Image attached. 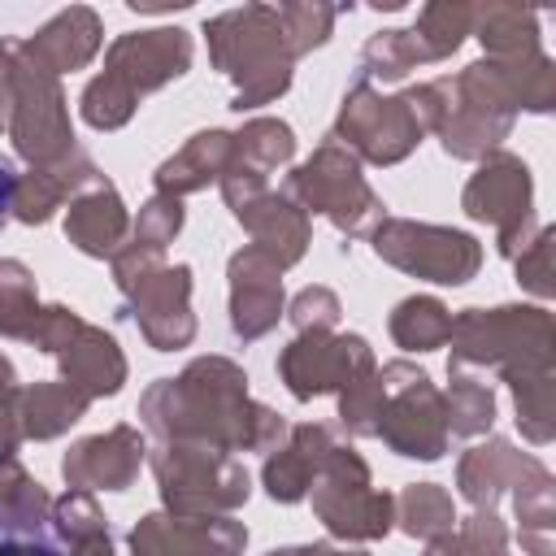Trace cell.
Here are the masks:
<instances>
[{
  "label": "cell",
  "instance_id": "12",
  "mask_svg": "<svg viewBox=\"0 0 556 556\" xmlns=\"http://www.w3.org/2000/svg\"><path fill=\"white\" fill-rule=\"evenodd\" d=\"M334 139H343V148H356L365 161L391 165L400 156H408L421 139V122L413 113V104L404 96L387 100L382 91H374L365 78L352 83V91L343 96L339 122H334Z\"/></svg>",
  "mask_w": 556,
  "mask_h": 556
},
{
  "label": "cell",
  "instance_id": "18",
  "mask_svg": "<svg viewBox=\"0 0 556 556\" xmlns=\"http://www.w3.org/2000/svg\"><path fill=\"white\" fill-rule=\"evenodd\" d=\"M143 465V439L139 430L130 426H113L109 434H96V439H83L70 447V456L61 460V473L70 486L78 491H122L135 482Z\"/></svg>",
  "mask_w": 556,
  "mask_h": 556
},
{
  "label": "cell",
  "instance_id": "34",
  "mask_svg": "<svg viewBox=\"0 0 556 556\" xmlns=\"http://www.w3.org/2000/svg\"><path fill=\"white\" fill-rule=\"evenodd\" d=\"M426 556H504V526L491 508H478L465 526H452L447 534L430 539Z\"/></svg>",
  "mask_w": 556,
  "mask_h": 556
},
{
  "label": "cell",
  "instance_id": "4",
  "mask_svg": "<svg viewBox=\"0 0 556 556\" xmlns=\"http://www.w3.org/2000/svg\"><path fill=\"white\" fill-rule=\"evenodd\" d=\"M452 369L495 365L513 382L552 374V321L543 308H465L452 321Z\"/></svg>",
  "mask_w": 556,
  "mask_h": 556
},
{
  "label": "cell",
  "instance_id": "5",
  "mask_svg": "<svg viewBox=\"0 0 556 556\" xmlns=\"http://www.w3.org/2000/svg\"><path fill=\"white\" fill-rule=\"evenodd\" d=\"M113 274H117V287L126 291V300H130V308L139 317L143 339L156 352L191 343L195 317L187 308V295H191V269L187 265L169 269V265H161L156 248L130 243V248H117Z\"/></svg>",
  "mask_w": 556,
  "mask_h": 556
},
{
  "label": "cell",
  "instance_id": "31",
  "mask_svg": "<svg viewBox=\"0 0 556 556\" xmlns=\"http://www.w3.org/2000/svg\"><path fill=\"white\" fill-rule=\"evenodd\" d=\"M395 508H400V526H404V534H413V539H439V534H447L452 526H456V517H452V500H447V491L443 486H434V482H413L400 500H395Z\"/></svg>",
  "mask_w": 556,
  "mask_h": 556
},
{
  "label": "cell",
  "instance_id": "28",
  "mask_svg": "<svg viewBox=\"0 0 556 556\" xmlns=\"http://www.w3.org/2000/svg\"><path fill=\"white\" fill-rule=\"evenodd\" d=\"M473 22H478V39L491 48V56H530V52H539L534 13L517 9V4L473 9Z\"/></svg>",
  "mask_w": 556,
  "mask_h": 556
},
{
  "label": "cell",
  "instance_id": "24",
  "mask_svg": "<svg viewBox=\"0 0 556 556\" xmlns=\"http://www.w3.org/2000/svg\"><path fill=\"white\" fill-rule=\"evenodd\" d=\"M100 17L91 13V9H83V4H74V9H65V13H56L35 39H26V48L52 70V74H61V70H78V65H87L96 52H100Z\"/></svg>",
  "mask_w": 556,
  "mask_h": 556
},
{
  "label": "cell",
  "instance_id": "20",
  "mask_svg": "<svg viewBox=\"0 0 556 556\" xmlns=\"http://www.w3.org/2000/svg\"><path fill=\"white\" fill-rule=\"evenodd\" d=\"M126 204L117 200V191L100 178L91 187H83L74 200H70V213H65V235L78 252L87 256H117V243L126 239Z\"/></svg>",
  "mask_w": 556,
  "mask_h": 556
},
{
  "label": "cell",
  "instance_id": "43",
  "mask_svg": "<svg viewBox=\"0 0 556 556\" xmlns=\"http://www.w3.org/2000/svg\"><path fill=\"white\" fill-rule=\"evenodd\" d=\"M269 556H361V552H334L326 543H313V547H282V552H269Z\"/></svg>",
  "mask_w": 556,
  "mask_h": 556
},
{
  "label": "cell",
  "instance_id": "35",
  "mask_svg": "<svg viewBox=\"0 0 556 556\" xmlns=\"http://www.w3.org/2000/svg\"><path fill=\"white\" fill-rule=\"evenodd\" d=\"M443 417L452 434H482L495 417V395L478 378H452V391L443 400Z\"/></svg>",
  "mask_w": 556,
  "mask_h": 556
},
{
  "label": "cell",
  "instance_id": "15",
  "mask_svg": "<svg viewBox=\"0 0 556 556\" xmlns=\"http://www.w3.org/2000/svg\"><path fill=\"white\" fill-rule=\"evenodd\" d=\"M465 213L500 226V252L513 256L517 235L530 222V169L508 152H491L465 187Z\"/></svg>",
  "mask_w": 556,
  "mask_h": 556
},
{
  "label": "cell",
  "instance_id": "39",
  "mask_svg": "<svg viewBox=\"0 0 556 556\" xmlns=\"http://www.w3.org/2000/svg\"><path fill=\"white\" fill-rule=\"evenodd\" d=\"M291 321H295L300 334H304V330H330V326L339 321V300H334V291H326V287L300 291L295 304H291Z\"/></svg>",
  "mask_w": 556,
  "mask_h": 556
},
{
  "label": "cell",
  "instance_id": "41",
  "mask_svg": "<svg viewBox=\"0 0 556 556\" xmlns=\"http://www.w3.org/2000/svg\"><path fill=\"white\" fill-rule=\"evenodd\" d=\"M17 439H22V421H17V387H13V391H0V465L13 460Z\"/></svg>",
  "mask_w": 556,
  "mask_h": 556
},
{
  "label": "cell",
  "instance_id": "14",
  "mask_svg": "<svg viewBox=\"0 0 556 556\" xmlns=\"http://www.w3.org/2000/svg\"><path fill=\"white\" fill-rule=\"evenodd\" d=\"M187 65H191V35L178 26H161V30L122 35L104 56L100 78H109L122 96H130L139 104L143 91H156L169 78H182Z\"/></svg>",
  "mask_w": 556,
  "mask_h": 556
},
{
  "label": "cell",
  "instance_id": "3",
  "mask_svg": "<svg viewBox=\"0 0 556 556\" xmlns=\"http://www.w3.org/2000/svg\"><path fill=\"white\" fill-rule=\"evenodd\" d=\"M0 78L9 87V130L30 165H56L74 152L65 96L56 74L26 48V39H0Z\"/></svg>",
  "mask_w": 556,
  "mask_h": 556
},
{
  "label": "cell",
  "instance_id": "10",
  "mask_svg": "<svg viewBox=\"0 0 556 556\" xmlns=\"http://www.w3.org/2000/svg\"><path fill=\"white\" fill-rule=\"evenodd\" d=\"M374 252L391 261L395 269H408L430 282H447V287L469 282L482 261V248L469 235L447 230V226L404 222V217H382L374 226Z\"/></svg>",
  "mask_w": 556,
  "mask_h": 556
},
{
  "label": "cell",
  "instance_id": "13",
  "mask_svg": "<svg viewBox=\"0 0 556 556\" xmlns=\"http://www.w3.org/2000/svg\"><path fill=\"white\" fill-rule=\"evenodd\" d=\"M278 369L295 400H313L326 391H343L356 378L374 369V352L361 334H330V330H304L291 348H282Z\"/></svg>",
  "mask_w": 556,
  "mask_h": 556
},
{
  "label": "cell",
  "instance_id": "17",
  "mask_svg": "<svg viewBox=\"0 0 556 556\" xmlns=\"http://www.w3.org/2000/svg\"><path fill=\"white\" fill-rule=\"evenodd\" d=\"M282 313V265L261 248L230 256V326L239 339H261Z\"/></svg>",
  "mask_w": 556,
  "mask_h": 556
},
{
  "label": "cell",
  "instance_id": "30",
  "mask_svg": "<svg viewBox=\"0 0 556 556\" xmlns=\"http://www.w3.org/2000/svg\"><path fill=\"white\" fill-rule=\"evenodd\" d=\"M39 300H35V278L22 261H0V334L9 339H30L39 321Z\"/></svg>",
  "mask_w": 556,
  "mask_h": 556
},
{
  "label": "cell",
  "instance_id": "1",
  "mask_svg": "<svg viewBox=\"0 0 556 556\" xmlns=\"http://www.w3.org/2000/svg\"><path fill=\"white\" fill-rule=\"evenodd\" d=\"M143 421L161 439H195L222 452H269L282 439V417L248 400V374L226 356H204L178 378H161L143 404Z\"/></svg>",
  "mask_w": 556,
  "mask_h": 556
},
{
  "label": "cell",
  "instance_id": "11",
  "mask_svg": "<svg viewBox=\"0 0 556 556\" xmlns=\"http://www.w3.org/2000/svg\"><path fill=\"white\" fill-rule=\"evenodd\" d=\"M313 508L326 521L330 534L343 539H378L391 530L395 500L382 491H369V469L356 452L334 447L317 473L313 486Z\"/></svg>",
  "mask_w": 556,
  "mask_h": 556
},
{
  "label": "cell",
  "instance_id": "33",
  "mask_svg": "<svg viewBox=\"0 0 556 556\" xmlns=\"http://www.w3.org/2000/svg\"><path fill=\"white\" fill-rule=\"evenodd\" d=\"M421 65V52L413 43V30H378L365 48H361V78H382V83H395L404 78L408 70Z\"/></svg>",
  "mask_w": 556,
  "mask_h": 556
},
{
  "label": "cell",
  "instance_id": "29",
  "mask_svg": "<svg viewBox=\"0 0 556 556\" xmlns=\"http://www.w3.org/2000/svg\"><path fill=\"white\" fill-rule=\"evenodd\" d=\"M391 334H395V343L408 348V352L439 348V343H447V334H452V313H447L439 300H430V295H413V300H404V304L391 313Z\"/></svg>",
  "mask_w": 556,
  "mask_h": 556
},
{
  "label": "cell",
  "instance_id": "44",
  "mask_svg": "<svg viewBox=\"0 0 556 556\" xmlns=\"http://www.w3.org/2000/svg\"><path fill=\"white\" fill-rule=\"evenodd\" d=\"M9 122V87H4V78H0V126Z\"/></svg>",
  "mask_w": 556,
  "mask_h": 556
},
{
  "label": "cell",
  "instance_id": "8",
  "mask_svg": "<svg viewBox=\"0 0 556 556\" xmlns=\"http://www.w3.org/2000/svg\"><path fill=\"white\" fill-rule=\"evenodd\" d=\"M300 200L313 213H326L343 235H361L369 230L374 217H382L378 195L369 191V182L361 178V165L348 148L339 143H321L291 178H287V200Z\"/></svg>",
  "mask_w": 556,
  "mask_h": 556
},
{
  "label": "cell",
  "instance_id": "32",
  "mask_svg": "<svg viewBox=\"0 0 556 556\" xmlns=\"http://www.w3.org/2000/svg\"><path fill=\"white\" fill-rule=\"evenodd\" d=\"M469 26H473V9H465V4H426L417 26H413V43H417L421 61H439V56L460 48Z\"/></svg>",
  "mask_w": 556,
  "mask_h": 556
},
{
  "label": "cell",
  "instance_id": "38",
  "mask_svg": "<svg viewBox=\"0 0 556 556\" xmlns=\"http://www.w3.org/2000/svg\"><path fill=\"white\" fill-rule=\"evenodd\" d=\"M178 226H182V204H178V195H152L143 208H139V222H135V243H143V248H165L174 235H178Z\"/></svg>",
  "mask_w": 556,
  "mask_h": 556
},
{
  "label": "cell",
  "instance_id": "6",
  "mask_svg": "<svg viewBox=\"0 0 556 556\" xmlns=\"http://www.w3.org/2000/svg\"><path fill=\"white\" fill-rule=\"evenodd\" d=\"M152 469L174 517H217L248 500V469L213 443L165 439L152 447Z\"/></svg>",
  "mask_w": 556,
  "mask_h": 556
},
{
  "label": "cell",
  "instance_id": "40",
  "mask_svg": "<svg viewBox=\"0 0 556 556\" xmlns=\"http://www.w3.org/2000/svg\"><path fill=\"white\" fill-rule=\"evenodd\" d=\"M547 243H552V230H543V235L530 243V252H521V261H517V274H521L526 287H534L539 295L552 291V282H547Z\"/></svg>",
  "mask_w": 556,
  "mask_h": 556
},
{
  "label": "cell",
  "instance_id": "36",
  "mask_svg": "<svg viewBox=\"0 0 556 556\" xmlns=\"http://www.w3.org/2000/svg\"><path fill=\"white\" fill-rule=\"evenodd\" d=\"M278 26H282V39H287L291 56H300V52L326 43V35L334 26V9H326V4H282Z\"/></svg>",
  "mask_w": 556,
  "mask_h": 556
},
{
  "label": "cell",
  "instance_id": "22",
  "mask_svg": "<svg viewBox=\"0 0 556 556\" xmlns=\"http://www.w3.org/2000/svg\"><path fill=\"white\" fill-rule=\"evenodd\" d=\"M334 447H339V443L330 439L326 426H295V430H291V443H287L278 456H269V465H265V491H269L274 500H282V504L304 500L308 486L317 482L326 456H330Z\"/></svg>",
  "mask_w": 556,
  "mask_h": 556
},
{
  "label": "cell",
  "instance_id": "37",
  "mask_svg": "<svg viewBox=\"0 0 556 556\" xmlns=\"http://www.w3.org/2000/svg\"><path fill=\"white\" fill-rule=\"evenodd\" d=\"M513 395H517V426L534 439V443H547L552 439V374L543 378H517L513 382Z\"/></svg>",
  "mask_w": 556,
  "mask_h": 556
},
{
  "label": "cell",
  "instance_id": "19",
  "mask_svg": "<svg viewBox=\"0 0 556 556\" xmlns=\"http://www.w3.org/2000/svg\"><path fill=\"white\" fill-rule=\"evenodd\" d=\"M235 217L256 235L252 248H261L269 261H278L282 269L295 265L304 256V243H308V217L295 208V200L287 195H274V191H261L252 200H243L235 208Z\"/></svg>",
  "mask_w": 556,
  "mask_h": 556
},
{
  "label": "cell",
  "instance_id": "16",
  "mask_svg": "<svg viewBox=\"0 0 556 556\" xmlns=\"http://www.w3.org/2000/svg\"><path fill=\"white\" fill-rule=\"evenodd\" d=\"M248 530L230 517H143L130 530L135 556H239Z\"/></svg>",
  "mask_w": 556,
  "mask_h": 556
},
{
  "label": "cell",
  "instance_id": "9",
  "mask_svg": "<svg viewBox=\"0 0 556 556\" xmlns=\"http://www.w3.org/2000/svg\"><path fill=\"white\" fill-rule=\"evenodd\" d=\"M30 343L52 352L61 361L70 387H78L87 400L91 395H113L126 378V361H122L117 343L104 330L87 326L74 308H61V304L43 308L35 330H30Z\"/></svg>",
  "mask_w": 556,
  "mask_h": 556
},
{
  "label": "cell",
  "instance_id": "7",
  "mask_svg": "<svg viewBox=\"0 0 556 556\" xmlns=\"http://www.w3.org/2000/svg\"><path fill=\"white\" fill-rule=\"evenodd\" d=\"M382 408H378V439H387L400 456L439 460L447 447V417L443 395L430 387V378L404 361H391L374 369Z\"/></svg>",
  "mask_w": 556,
  "mask_h": 556
},
{
  "label": "cell",
  "instance_id": "25",
  "mask_svg": "<svg viewBox=\"0 0 556 556\" xmlns=\"http://www.w3.org/2000/svg\"><path fill=\"white\" fill-rule=\"evenodd\" d=\"M230 148H235V135H226V130H200V135H191V143L182 152H174L156 169V191L161 195H182V191L208 187L213 178L226 174Z\"/></svg>",
  "mask_w": 556,
  "mask_h": 556
},
{
  "label": "cell",
  "instance_id": "23",
  "mask_svg": "<svg viewBox=\"0 0 556 556\" xmlns=\"http://www.w3.org/2000/svg\"><path fill=\"white\" fill-rule=\"evenodd\" d=\"M543 473H547V469H543L539 460L513 452V443H504V439H491L486 447L465 452V460H460V491H465L469 504L491 508L504 486H526V478L534 482V478H543Z\"/></svg>",
  "mask_w": 556,
  "mask_h": 556
},
{
  "label": "cell",
  "instance_id": "42",
  "mask_svg": "<svg viewBox=\"0 0 556 556\" xmlns=\"http://www.w3.org/2000/svg\"><path fill=\"white\" fill-rule=\"evenodd\" d=\"M17 169H13V161H4L0 156V230H4V222L13 217V200H17Z\"/></svg>",
  "mask_w": 556,
  "mask_h": 556
},
{
  "label": "cell",
  "instance_id": "27",
  "mask_svg": "<svg viewBox=\"0 0 556 556\" xmlns=\"http://www.w3.org/2000/svg\"><path fill=\"white\" fill-rule=\"evenodd\" d=\"M295 156V135H291V126L287 122H278V117H256V122H248L239 135H235V148H230V161L235 165H243V169H252V174H269V169H278V165H287Z\"/></svg>",
  "mask_w": 556,
  "mask_h": 556
},
{
  "label": "cell",
  "instance_id": "21",
  "mask_svg": "<svg viewBox=\"0 0 556 556\" xmlns=\"http://www.w3.org/2000/svg\"><path fill=\"white\" fill-rule=\"evenodd\" d=\"M91 182H100V169L74 148L65 161L39 165V169H30V174L17 178L13 217H17V222H30V226H35V222H48V217L61 208V200L78 195V191L91 187Z\"/></svg>",
  "mask_w": 556,
  "mask_h": 556
},
{
  "label": "cell",
  "instance_id": "2",
  "mask_svg": "<svg viewBox=\"0 0 556 556\" xmlns=\"http://www.w3.org/2000/svg\"><path fill=\"white\" fill-rule=\"evenodd\" d=\"M213 65L235 78V109H256L287 91L291 83V48L278 26V9L248 4L213 17L204 26Z\"/></svg>",
  "mask_w": 556,
  "mask_h": 556
},
{
  "label": "cell",
  "instance_id": "26",
  "mask_svg": "<svg viewBox=\"0 0 556 556\" xmlns=\"http://www.w3.org/2000/svg\"><path fill=\"white\" fill-rule=\"evenodd\" d=\"M87 395L70 382H35L26 391H17V421H22V434L30 439H52L61 434L65 426H74L83 413H87Z\"/></svg>",
  "mask_w": 556,
  "mask_h": 556
}]
</instances>
